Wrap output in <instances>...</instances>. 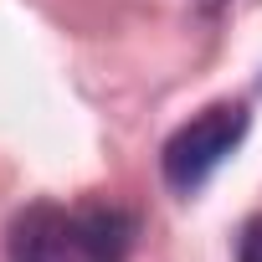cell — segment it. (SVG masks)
Returning a JSON list of instances; mask_svg holds the SVG:
<instances>
[{
  "label": "cell",
  "instance_id": "1",
  "mask_svg": "<svg viewBox=\"0 0 262 262\" xmlns=\"http://www.w3.org/2000/svg\"><path fill=\"white\" fill-rule=\"evenodd\" d=\"M242 139H247V108L242 103H211V108H201L190 123H180L175 134L165 139V155H160L165 185L180 190V195H195L236 155Z\"/></svg>",
  "mask_w": 262,
  "mask_h": 262
},
{
  "label": "cell",
  "instance_id": "2",
  "mask_svg": "<svg viewBox=\"0 0 262 262\" xmlns=\"http://www.w3.org/2000/svg\"><path fill=\"white\" fill-rule=\"evenodd\" d=\"M67 242L88 262H123L128 242H134V221L113 206H93V211H77L67 221Z\"/></svg>",
  "mask_w": 262,
  "mask_h": 262
},
{
  "label": "cell",
  "instance_id": "3",
  "mask_svg": "<svg viewBox=\"0 0 262 262\" xmlns=\"http://www.w3.org/2000/svg\"><path fill=\"white\" fill-rule=\"evenodd\" d=\"M62 236L67 226H52L47 211L26 216L16 226V262H62Z\"/></svg>",
  "mask_w": 262,
  "mask_h": 262
},
{
  "label": "cell",
  "instance_id": "4",
  "mask_svg": "<svg viewBox=\"0 0 262 262\" xmlns=\"http://www.w3.org/2000/svg\"><path fill=\"white\" fill-rule=\"evenodd\" d=\"M236 262H262V216H252L242 226V242H236Z\"/></svg>",
  "mask_w": 262,
  "mask_h": 262
},
{
  "label": "cell",
  "instance_id": "5",
  "mask_svg": "<svg viewBox=\"0 0 262 262\" xmlns=\"http://www.w3.org/2000/svg\"><path fill=\"white\" fill-rule=\"evenodd\" d=\"M190 6H195L201 16H216V11H226V6H231V0H190Z\"/></svg>",
  "mask_w": 262,
  "mask_h": 262
}]
</instances>
